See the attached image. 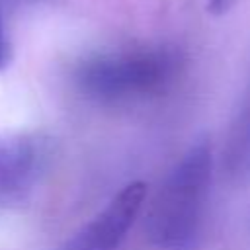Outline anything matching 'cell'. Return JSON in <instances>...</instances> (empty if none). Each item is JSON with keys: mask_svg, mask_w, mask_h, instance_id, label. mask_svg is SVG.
I'll use <instances>...</instances> for the list:
<instances>
[{"mask_svg": "<svg viewBox=\"0 0 250 250\" xmlns=\"http://www.w3.org/2000/svg\"><path fill=\"white\" fill-rule=\"evenodd\" d=\"M213 145H191L162 180L146 211V236L162 250H189L201 232L213 180Z\"/></svg>", "mask_w": 250, "mask_h": 250, "instance_id": "cell-1", "label": "cell"}, {"mask_svg": "<svg viewBox=\"0 0 250 250\" xmlns=\"http://www.w3.org/2000/svg\"><path fill=\"white\" fill-rule=\"evenodd\" d=\"M168 49H129L88 59L76 72L78 88L102 104H127L164 92L180 72Z\"/></svg>", "mask_w": 250, "mask_h": 250, "instance_id": "cell-2", "label": "cell"}, {"mask_svg": "<svg viewBox=\"0 0 250 250\" xmlns=\"http://www.w3.org/2000/svg\"><path fill=\"white\" fill-rule=\"evenodd\" d=\"M148 195L146 182L123 186L61 250H117Z\"/></svg>", "mask_w": 250, "mask_h": 250, "instance_id": "cell-3", "label": "cell"}, {"mask_svg": "<svg viewBox=\"0 0 250 250\" xmlns=\"http://www.w3.org/2000/svg\"><path fill=\"white\" fill-rule=\"evenodd\" d=\"M39 146L21 135L0 137V207L18 197L35 178Z\"/></svg>", "mask_w": 250, "mask_h": 250, "instance_id": "cell-4", "label": "cell"}, {"mask_svg": "<svg viewBox=\"0 0 250 250\" xmlns=\"http://www.w3.org/2000/svg\"><path fill=\"white\" fill-rule=\"evenodd\" d=\"M225 162L230 174H242L250 168V100L240 111L236 123L232 125V133L227 143Z\"/></svg>", "mask_w": 250, "mask_h": 250, "instance_id": "cell-5", "label": "cell"}, {"mask_svg": "<svg viewBox=\"0 0 250 250\" xmlns=\"http://www.w3.org/2000/svg\"><path fill=\"white\" fill-rule=\"evenodd\" d=\"M20 2L27 0H0V72L6 70L12 62V41L8 31V10L10 6H16Z\"/></svg>", "mask_w": 250, "mask_h": 250, "instance_id": "cell-6", "label": "cell"}, {"mask_svg": "<svg viewBox=\"0 0 250 250\" xmlns=\"http://www.w3.org/2000/svg\"><path fill=\"white\" fill-rule=\"evenodd\" d=\"M238 0H209L207 4V10L213 14V16H221L225 12H229Z\"/></svg>", "mask_w": 250, "mask_h": 250, "instance_id": "cell-7", "label": "cell"}]
</instances>
